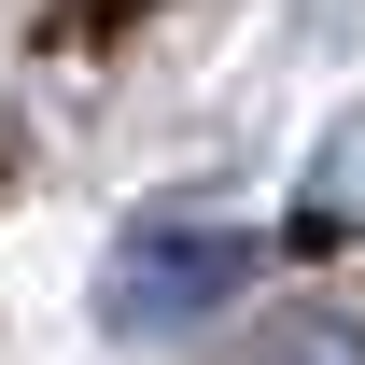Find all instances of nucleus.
Here are the masks:
<instances>
[{
    "mask_svg": "<svg viewBox=\"0 0 365 365\" xmlns=\"http://www.w3.org/2000/svg\"><path fill=\"white\" fill-rule=\"evenodd\" d=\"M253 281V239L239 225H182V211H155V225L113 239V267H98V323L113 337H182V323H211Z\"/></svg>",
    "mask_w": 365,
    "mask_h": 365,
    "instance_id": "obj_1",
    "label": "nucleus"
},
{
    "mask_svg": "<svg viewBox=\"0 0 365 365\" xmlns=\"http://www.w3.org/2000/svg\"><path fill=\"white\" fill-rule=\"evenodd\" d=\"M225 365H365V309H267Z\"/></svg>",
    "mask_w": 365,
    "mask_h": 365,
    "instance_id": "obj_2",
    "label": "nucleus"
},
{
    "mask_svg": "<svg viewBox=\"0 0 365 365\" xmlns=\"http://www.w3.org/2000/svg\"><path fill=\"white\" fill-rule=\"evenodd\" d=\"M309 225H365V113H337L309 155Z\"/></svg>",
    "mask_w": 365,
    "mask_h": 365,
    "instance_id": "obj_3",
    "label": "nucleus"
}]
</instances>
